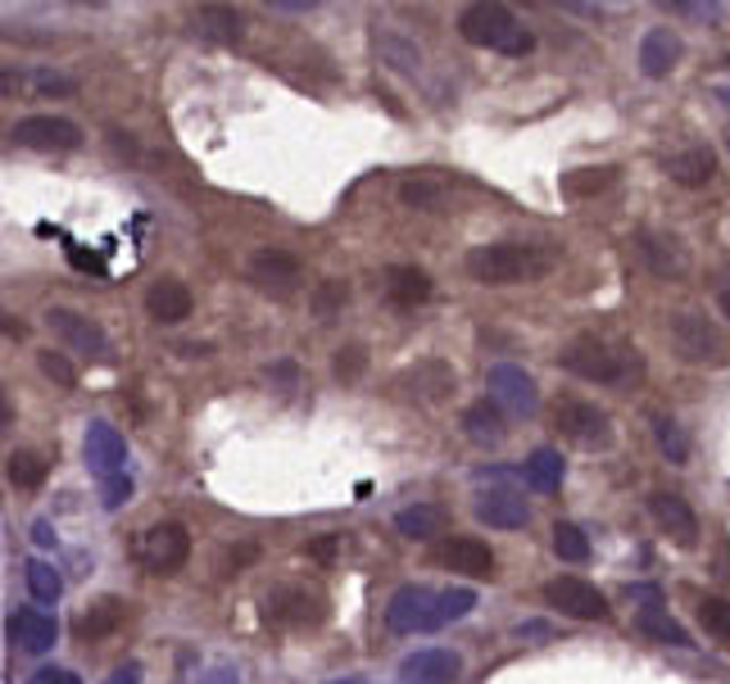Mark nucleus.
Masks as SVG:
<instances>
[{"mask_svg":"<svg viewBox=\"0 0 730 684\" xmlns=\"http://www.w3.org/2000/svg\"><path fill=\"white\" fill-rule=\"evenodd\" d=\"M264 621L290 625V630L322 625L327 621V599L318 590H305V584H277V590L264 594Z\"/></svg>","mask_w":730,"mask_h":684,"instance_id":"423d86ee","label":"nucleus"},{"mask_svg":"<svg viewBox=\"0 0 730 684\" xmlns=\"http://www.w3.org/2000/svg\"><path fill=\"white\" fill-rule=\"evenodd\" d=\"M717 309H721V318H730V286H726L721 296H717Z\"/></svg>","mask_w":730,"mask_h":684,"instance_id":"6e6d98bb","label":"nucleus"},{"mask_svg":"<svg viewBox=\"0 0 730 684\" xmlns=\"http://www.w3.org/2000/svg\"><path fill=\"white\" fill-rule=\"evenodd\" d=\"M549 549H554L563 562H586V558H590V540H586V530H580L576 521H554Z\"/></svg>","mask_w":730,"mask_h":684,"instance_id":"c9c22d12","label":"nucleus"},{"mask_svg":"<svg viewBox=\"0 0 730 684\" xmlns=\"http://www.w3.org/2000/svg\"><path fill=\"white\" fill-rule=\"evenodd\" d=\"M522 476H526L531 490L554 495L558 485H563V458H558V449H535V454L522 463Z\"/></svg>","mask_w":730,"mask_h":684,"instance_id":"473e14b6","label":"nucleus"},{"mask_svg":"<svg viewBox=\"0 0 730 684\" xmlns=\"http://www.w3.org/2000/svg\"><path fill=\"white\" fill-rule=\"evenodd\" d=\"M110 684H141V666H136V662H127V666H119V671L110 675Z\"/></svg>","mask_w":730,"mask_h":684,"instance_id":"603ef678","label":"nucleus"},{"mask_svg":"<svg viewBox=\"0 0 730 684\" xmlns=\"http://www.w3.org/2000/svg\"><path fill=\"white\" fill-rule=\"evenodd\" d=\"M667 177L676 182V186H690V190H699V186H708L712 177H717V155L708 151V145H686V151H676V155H667Z\"/></svg>","mask_w":730,"mask_h":684,"instance_id":"5701e85b","label":"nucleus"},{"mask_svg":"<svg viewBox=\"0 0 730 684\" xmlns=\"http://www.w3.org/2000/svg\"><path fill=\"white\" fill-rule=\"evenodd\" d=\"M6 476H10V485H19V490H37V485L45 480V463L32 449H14L6 458Z\"/></svg>","mask_w":730,"mask_h":684,"instance_id":"4c0bfd02","label":"nucleus"},{"mask_svg":"<svg viewBox=\"0 0 730 684\" xmlns=\"http://www.w3.org/2000/svg\"><path fill=\"white\" fill-rule=\"evenodd\" d=\"M37 367H41V376H51L60 390H73V385H78V367H73L69 354H60V350H41V354H37Z\"/></svg>","mask_w":730,"mask_h":684,"instance_id":"ea45409f","label":"nucleus"},{"mask_svg":"<svg viewBox=\"0 0 730 684\" xmlns=\"http://www.w3.org/2000/svg\"><path fill=\"white\" fill-rule=\"evenodd\" d=\"M649 517L671 535L680 549H695L699 545V517H695L690 499H680L671 490H658V495H649Z\"/></svg>","mask_w":730,"mask_h":684,"instance_id":"f3484780","label":"nucleus"},{"mask_svg":"<svg viewBox=\"0 0 730 684\" xmlns=\"http://www.w3.org/2000/svg\"><path fill=\"white\" fill-rule=\"evenodd\" d=\"M23 580H28V594H32L37 603H55V599L64 594L60 571H55L51 562H41V558H32V562L23 567Z\"/></svg>","mask_w":730,"mask_h":684,"instance_id":"e433bc0d","label":"nucleus"},{"mask_svg":"<svg viewBox=\"0 0 730 684\" xmlns=\"http://www.w3.org/2000/svg\"><path fill=\"white\" fill-rule=\"evenodd\" d=\"M563 195L567 200H595V195H604V190H613L617 186V168L613 164H595V168H572V173H563Z\"/></svg>","mask_w":730,"mask_h":684,"instance_id":"2f4dec72","label":"nucleus"},{"mask_svg":"<svg viewBox=\"0 0 730 684\" xmlns=\"http://www.w3.org/2000/svg\"><path fill=\"white\" fill-rule=\"evenodd\" d=\"M667 331H671V350L680 363H690V367H726L730 363V335L712 318L676 313Z\"/></svg>","mask_w":730,"mask_h":684,"instance_id":"7ed1b4c3","label":"nucleus"},{"mask_svg":"<svg viewBox=\"0 0 730 684\" xmlns=\"http://www.w3.org/2000/svg\"><path fill=\"white\" fill-rule=\"evenodd\" d=\"M554 426L567 439H576L580 449H608L613 445V417L590 400H563L554 408Z\"/></svg>","mask_w":730,"mask_h":684,"instance_id":"0eeeda50","label":"nucleus"},{"mask_svg":"<svg viewBox=\"0 0 730 684\" xmlns=\"http://www.w3.org/2000/svg\"><path fill=\"white\" fill-rule=\"evenodd\" d=\"M400 200H404L409 209H441V190L426 186V182H404V186H400Z\"/></svg>","mask_w":730,"mask_h":684,"instance_id":"79ce46f5","label":"nucleus"},{"mask_svg":"<svg viewBox=\"0 0 730 684\" xmlns=\"http://www.w3.org/2000/svg\"><path fill=\"white\" fill-rule=\"evenodd\" d=\"M395 530L404 540H435V535L450 530V512L441 504H413L395 512Z\"/></svg>","mask_w":730,"mask_h":684,"instance_id":"c85d7f7f","label":"nucleus"},{"mask_svg":"<svg viewBox=\"0 0 730 684\" xmlns=\"http://www.w3.org/2000/svg\"><path fill=\"white\" fill-rule=\"evenodd\" d=\"M463 435L472 439V445H500V439L508 435L504 426V413L495 400H476L463 408Z\"/></svg>","mask_w":730,"mask_h":684,"instance_id":"c756f323","label":"nucleus"},{"mask_svg":"<svg viewBox=\"0 0 730 684\" xmlns=\"http://www.w3.org/2000/svg\"><path fill=\"white\" fill-rule=\"evenodd\" d=\"M300 277H305V268H300V259L290 255V250L268 246V250L250 255V281H255L259 290H273V296H290V290L300 286Z\"/></svg>","mask_w":730,"mask_h":684,"instance_id":"dca6fc26","label":"nucleus"},{"mask_svg":"<svg viewBox=\"0 0 730 684\" xmlns=\"http://www.w3.org/2000/svg\"><path fill=\"white\" fill-rule=\"evenodd\" d=\"M372 45H377V55L391 64L395 73H404V77H422L426 73V64H422V51L404 37V32H391V28H372Z\"/></svg>","mask_w":730,"mask_h":684,"instance_id":"bb28decb","label":"nucleus"},{"mask_svg":"<svg viewBox=\"0 0 730 684\" xmlns=\"http://www.w3.org/2000/svg\"><path fill=\"white\" fill-rule=\"evenodd\" d=\"M695 612H699V625L712 634V640L730 644V599H721V594H703Z\"/></svg>","mask_w":730,"mask_h":684,"instance_id":"58836bf2","label":"nucleus"},{"mask_svg":"<svg viewBox=\"0 0 730 684\" xmlns=\"http://www.w3.org/2000/svg\"><path fill=\"white\" fill-rule=\"evenodd\" d=\"M327 684H368V680H354V675H346V680H327Z\"/></svg>","mask_w":730,"mask_h":684,"instance_id":"13d9d810","label":"nucleus"},{"mask_svg":"<svg viewBox=\"0 0 730 684\" xmlns=\"http://www.w3.org/2000/svg\"><path fill=\"white\" fill-rule=\"evenodd\" d=\"M545 603L558 608L563 616L572 621H604L608 616V599L595 590L590 580H580V576H558L545 584Z\"/></svg>","mask_w":730,"mask_h":684,"instance_id":"f8f14e48","label":"nucleus"},{"mask_svg":"<svg viewBox=\"0 0 730 684\" xmlns=\"http://www.w3.org/2000/svg\"><path fill=\"white\" fill-rule=\"evenodd\" d=\"M196 32L218 41V45H236L240 37H246V19H240V10H232V6H201L196 10Z\"/></svg>","mask_w":730,"mask_h":684,"instance_id":"7c9ffc66","label":"nucleus"},{"mask_svg":"<svg viewBox=\"0 0 730 684\" xmlns=\"http://www.w3.org/2000/svg\"><path fill=\"white\" fill-rule=\"evenodd\" d=\"M463 671V657L450 649H418L400 662V680L404 684H454Z\"/></svg>","mask_w":730,"mask_h":684,"instance_id":"6ab92c4d","label":"nucleus"},{"mask_svg":"<svg viewBox=\"0 0 730 684\" xmlns=\"http://www.w3.org/2000/svg\"><path fill=\"white\" fill-rule=\"evenodd\" d=\"M6 630H10V644H19L23 653H45V649L55 644V634H60L55 616L45 612V608H19Z\"/></svg>","mask_w":730,"mask_h":684,"instance_id":"412c9836","label":"nucleus"},{"mask_svg":"<svg viewBox=\"0 0 730 684\" xmlns=\"http://www.w3.org/2000/svg\"><path fill=\"white\" fill-rule=\"evenodd\" d=\"M726 151H730V127H726Z\"/></svg>","mask_w":730,"mask_h":684,"instance_id":"bf43d9fd","label":"nucleus"},{"mask_svg":"<svg viewBox=\"0 0 730 684\" xmlns=\"http://www.w3.org/2000/svg\"><path fill=\"white\" fill-rule=\"evenodd\" d=\"M268 381H277L281 390H296V385H300V367L290 363V359H281V363L268 367Z\"/></svg>","mask_w":730,"mask_h":684,"instance_id":"a18cd8bd","label":"nucleus"},{"mask_svg":"<svg viewBox=\"0 0 730 684\" xmlns=\"http://www.w3.org/2000/svg\"><path fill=\"white\" fill-rule=\"evenodd\" d=\"M441 625H450L445 603L435 590H426V584H400L391 594V603H385V630H395V634H426V630H441Z\"/></svg>","mask_w":730,"mask_h":684,"instance_id":"20e7f679","label":"nucleus"},{"mask_svg":"<svg viewBox=\"0 0 730 684\" xmlns=\"http://www.w3.org/2000/svg\"><path fill=\"white\" fill-rule=\"evenodd\" d=\"M10 141L23 145V151H78L82 127L60 114H28L10 127Z\"/></svg>","mask_w":730,"mask_h":684,"instance_id":"1a4fd4ad","label":"nucleus"},{"mask_svg":"<svg viewBox=\"0 0 730 684\" xmlns=\"http://www.w3.org/2000/svg\"><path fill=\"white\" fill-rule=\"evenodd\" d=\"M45 327H51L73 354L110 359V350H114L110 335H105V327L95 322V318H86V313H78V309H51V313H45Z\"/></svg>","mask_w":730,"mask_h":684,"instance_id":"9b49d317","label":"nucleus"},{"mask_svg":"<svg viewBox=\"0 0 730 684\" xmlns=\"http://www.w3.org/2000/svg\"><path fill=\"white\" fill-rule=\"evenodd\" d=\"M132 499V476L127 471H119V476H110V480H101V504L114 512V508H123Z\"/></svg>","mask_w":730,"mask_h":684,"instance_id":"37998d69","label":"nucleus"},{"mask_svg":"<svg viewBox=\"0 0 730 684\" xmlns=\"http://www.w3.org/2000/svg\"><path fill=\"white\" fill-rule=\"evenodd\" d=\"M717 101H721V105L730 110V86H717Z\"/></svg>","mask_w":730,"mask_h":684,"instance_id":"4d7b16f0","label":"nucleus"},{"mask_svg":"<svg viewBox=\"0 0 730 684\" xmlns=\"http://www.w3.org/2000/svg\"><path fill=\"white\" fill-rule=\"evenodd\" d=\"M680 60V37L671 28H649L640 41V69L645 77H667Z\"/></svg>","mask_w":730,"mask_h":684,"instance_id":"cd10ccee","label":"nucleus"},{"mask_svg":"<svg viewBox=\"0 0 730 684\" xmlns=\"http://www.w3.org/2000/svg\"><path fill=\"white\" fill-rule=\"evenodd\" d=\"M346 304H350V281H346V277H327V281H318V286H313V296H309V309H313L318 322L336 318Z\"/></svg>","mask_w":730,"mask_h":684,"instance_id":"f704fd0d","label":"nucleus"},{"mask_svg":"<svg viewBox=\"0 0 730 684\" xmlns=\"http://www.w3.org/2000/svg\"><path fill=\"white\" fill-rule=\"evenodd\" d=\"M485 385H491V400L513 408V413H535L541 408V390H535V376L522 372L517 363H491V372H485Z\"/></svg>","mask_w":730,"mask_h":684,"instance_id":"4468645a","label":"nucleus"},{"mask_svg":"<svg viewBox=\"0 0 730 684\" xmlns=\"http://www.w3.org/2000/svg\"><path fill=\"white\" fill-rule=\"evenodd\" d=\"M32 86H37V91H60V95L78 91V82H73V77H60V73H37Z\"/></svg>","mask_w":730,"mask_h":684,"instance_id":"de8ad7c7","label":"nucleus"},{"mask_svg":"<svg viewBox=\"0 0 730 684\" xmlns=\"http://www.w3.org/2000/svg\"><path fill=\"white\" fill-rule=\"evenodd\" d=\"M331 372H336V381H359L368 372V350L363 345H340L336 359H331Z\"/></svg>","mask_w":730,"mask_h":684,"instance_id":"a19ab883","label":"nucleus"},{"mask_svg":"<svg viewBox=\"0 0 730 684\" xmlns=\"http://www.w3.org/2000/svg\"><path fill=\"white\" fill-rule=\"evenodd\" d=\"M459 32L467 45H481V51H500V55H531L535 51V37L517 23V14L508 6H495V0H476L459 14Z\"/></svg>","mask_w":730,"mask_h":684,"instance_id":"f03ea898","label":"nucleus"},{"mask_svg":"<svg viewBox=\"0 0 730 684\" xmlns=\"http://www.w3.org/2000/svg\"><path fill=\"white\" fill-rule=\"evenodd\" d=\"M558 363L572 372V376H580V381H595V385H617L621 376H626V363H621V354L617 350H608L604 340H572V345L558 354Z\"/></svg>","mask_w":730,"mask_h":684,"instance_id":"6e6552de","label":"nucleus"},{"mask_svg":"<svg viewBox=\"0 0 730 684\" xmlns=\"http://www.w3.org/2000/svg\"><path fill=\"white\" fill-rule=\"evenodd\" d=\"M463 268L481 286H517V281H541L554 268V255L541 246H522V240H495V246L467 250Z\"/></svg>","mask_w":730,"mask_h":684,"instance_id":"f257e3e1","label":"nucleus"},{"mask_svg":"<svg viewBox=\"0 0 730 684\" xmlns=\"http://www.w3.org/2000/svg\"><path fill=\"white\" fill-rule=\"evenodd\" d=\"M28 684H82V680L73 671H64V666H41V671H32Z\"/></svg>","mask_w":730,"mask_h":684,"instance_id":"49530a36","label":"nucleus"},{"mask_svg":"<svg viewBox=\"0 0 730 684\" xmlns=\"http://www.w3.org/2000/svg\"><path fill=\"white\" fill-rule=\"evenodd\" d=\"M676 14H690V19H708V23H717L721 19V6H671Z\"/></svg>","mask_w":730,"mask_h":684,"instance_id":"8fccbe9b","label":"nucleus"},{"mask_svg":"<svg viewBox=\"0 0 730 684\" xmlns=\"http://www.w3.org/2000/svg\"><path fill=\"white\" fill-rule=\"evenodd\" d=\"M82 454H86V467H91L95 476L110 480V476H119L123 463H127V439H123V431L110 426V422H91L86 435H82Z\"/></svg>","mask_w":730,"mask_h":684,"instance_id":"2eb2a0df","label":"nucleus"},{"mask_svg":"<svg viewBox=\"0 0 730 684\" xmlns=\"http://www.w3.org/2000/svg\"><path fill=\"white\" fill-rule=\"evenodd\" d=\"M123 621H127V603L114 599V594H105V599H95V603L73 621V630H78V640L101 644V640H110V634H114Z\"/></svg>","mask_w":730,"mask_h":684,"instance_id":"b1692460","label":"nucleus"},{"mask_svg":"<svg viewBox=\"0 0 730 684\" xmlns=\"http://www.w3.org/2000/svg\"><path fill=\"white\" fill-rule=\"evenodd\" d=\"M636 630L640 634H649L654 644H667V649H695V640H690V630L680 625L662 603H658V594L654 599H645V608L636 612Z\"/></svg>","mask_w":730,"mask_h":684,"instance_id":"4be33fe9","label":"nucleus"},{"mask_svg":"<svg viewBox=\"0 0 730 684\" xmlns=\"http://www.w3.org/2000/svg\"><path fill=\"white\" fill-rule=\"evenodd\" d=\"M454 385H459V372L445 359H418L395 381V390L404 400H413V404H445L454 395Z\"/></svg>","mask_w":730,"mask_h":684,"instance_id":"9d476101","label":"nucleus"},{"mask_svg":"<svg viewBox=\"0 0 730 684\" xmlns=\"http://www.w3.org/2000/svg\"><path fill=\"white\" fill-rule=\"evenodd\" d=\"M136 558L145 562V571H155V576L182 571L186 558H191V530L182 521H155L151 530H141Z\"/></svg>","mask_w":730,"mask_h":684,"instance_id":"39448f33","label":"nucleus"},{"mask_svg":"<svg viewBox=\"0 0 730 684\" xmlns=\"http://www.w3.org/2000/svg\"><path fill=\"white\" fill-rule=\"evenodd\" d=\"M191 290H186V281H177V277H160L151 290H145V313H151L160 327H177V322H186L191 318Z\"/></svg>","mask_w":730,"mask_h":684,"instance_id":"aec40b11","label":"nucleus"},{"mask_svg":"<svg viewBox=\"0 0 730 684\" xmlns=\"http://www.w3.org/2000/svg\"><path fill=\"white\" fill-rule=\"evenodd\" d=\"M472 512H476V521L495 526V530H522V526L531 521V508H526V499H517V495H508V490L481 495V499L472 504Z\"/></svg>","mask_w":730,"mask_h":684,"instance_id":"a878e982","label":"nucleus"},{"mask_svg":"<svg viewBox=\"0 0 730 684\" xmlns=\"http://www.w3.org/2000/svg\"><path fill=\"white\" fill-rule=\"evenodd\" d=\"M32 540H37L41 549H45V545H55V530L45 526V521H37V526H32Z\"/></svg>","mask_w":730,"mask_h":684,"instance_id":"5fc2aeb1","label":"nucleus"},{"mask_svg":"<svg viewBox=\"0 0 730 684\" xmlns=\"http://www.w3.org/2000/svg\"><path fill=\"white\" fill-rule=\"evenodd\" d=\"M385 300L400 309H418L431 300V277L413 263H391L385 268Z\"/></svg>","mask_w":730,"mask_h":684,"instance_id":"393cba45","label":"nucleus"},{"mask_svg":"<svg viewBox=\"0 0 730 684\" xmlns=\"http://www.w3.org/2000/svg\"><path fill=\"white\" fill-rule=\"evenodd\" d=\"M441 603H445V621H463L476 608V594L472 590H445Z\"/></svg>","mask_w":730,"mask_h":684,"instance_id":"c03bdc74","label":"nucleus"},{"mask_svg":"<svg viewBox=\"0 0 730 684\" xmlns=\"http://www.w3.org/2000/svg\"><path fill=\"white\" fill-rule=\"evenodd\" d=\"M654 439H658V449L667 454V463H676V467H686V463H690V435L680 431L676 417L654 413Z\"/></svg>","mask_w":730,"mask_h":684,"instance_id":"72a5a7b5","label":"nucleus"},{"mask_svg":"<svg viewBox=\"0 0 730 684\" xmlns=\"http://www.w3.org/2000/svg\"><path fill=\"white\" fill-rule=\"evenodd\" d=\"M110 145H114L119 155H127V159L136 155V145H132V136H127V132H110Z\"/></svg>","mask_w":730,"mask_h":684,"instance_id":"864d4df0","label":"nucleus"},{"mask_svg":"<svg viewBox=\"0 0 730 684\" xmlns=\"http://www.w3.org/2000/svg\"><path fill=\"white\" fill-rule=\"evenodd\" d=\"M340 545H346V540H340V535H322V540H313V545H309V553L327 562V558H336V549H340Z\"/></svg>","mask_w":730,"mask_h":684,"instance_id":"09e8293b","label":"nucleus"},{"mask_svg":"<svg viewBox=\"0 0 730 684\" xmlns=\"http://www.w3.org/2000/svg\"><path fill=\"white\" fill-rule=\"evenodd\" d=\"M549 625L545 621H526V625H517V640H549Z\"/></svg>","mask_w":730,"mask_h":684,"instance_id":"3c124183","label":"nucleus"},{"mask_svg":"<svg viewBox=\"0 0 730 684\" xmlns=\"http://www.w3.org/2000/svg\"><path fill=\"white\" fill-rule=\"evenodd\" d=\"M640 259L654 277L662 281H686L690 277V250H686V240L671 236V231H640Z\"/></svg>","mask_w":730,"mask_h":684,"instance_id":"ddd939ff","label":"nucleus"},{"mask_svg":"<svg viewBox=\"0 0 730 684\" xmlns=\"http://www.w3.org/2000/svg\"><path fill=\"white\" fill-rule=\"evenodd\" d=\"M435 562L459 571V576H472V580H491L495 576V553L491 545L472 540V535H454V540H445L441 549H435Z\"/></svg>","mask_w":730,"mask_h":684,"instance_id":"a211bd4d","label":"nucleus"}]
</instances>
